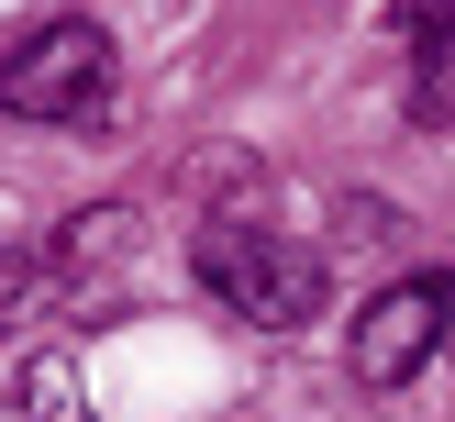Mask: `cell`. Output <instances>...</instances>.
<instances>
[{"mask_svg": "<svg viewBox=\"0 0 455 422\" xmlns=\"http://www.w3.org/2000/svg\"><path fill=\"white\" fill-rule=\"evenodd\" d=\"M189 278L212 289L234 322H256V333H300L311 311L333 300V267L311 256L300 234H278V222H256V211H222V222H200V244H189Z\"/></svg>", "mask_w": 455, "mask_h": 422, "instance_id": "1", "label": "cell"}, {"mask_svg": "<svg viewBox=\"0 0 455 422\" xmlns=\"http://www.w3.org/2000/svg\"><path fill=\"white\" fill-rule=\"evenodd\" d=\"M111 78L123 67H111L100 22H44V34H22L0 56V111H22V123H100Z\"/></svg>", "mask_w": 455, "mask_h": 422, "instance_id": "2", "label": "cell"}, {"mask_svg": "<svg viewBox=\"0 0 455 422\" xmlns=\"http://www.w3.org/2000/svg\"><path fill=\"white\" fill-rule=\"evenodd\" d=\"M444 322H455L444 267H411V278H389L367 311H355V345H345L355 389H411V378L444 355Z\"/></svg>", "mask_w": 455, "mask_h": 422, "instance_id": "3", "label": "cell"}, {"mask_svg": "<svg viewBox=\"0 0 455 422\" xmlns=\"http://www.w3.org/2000/svg\"><path fill=\"white\" fill-rule=\"evenodd\" d=\"M0 422H100L89 411V378H78V355H22L12 367V389H0Z\"/></svg>", "mask_w": 455, "mask_h": 422, "instance_id": "4", "label": "cell"}, {"mask_svg": "<svg viewBox=\"0 0 455 422\" xmlns=\"http://www.w3.org/2000/svg\"><path fill=\"white\" fill-rule=\"evenodd\" d=\"M389 34L411 44V67H422L411 100L444 111V100H455V0H389Z\"/></svg>", "mask_w": 455, "mask_h": 422, "instance_id": "5", "label": "cell"}, {"mask_svg": "<svg viewBox=\"0 0 455 422\" xmlns=\"http://www.w3.org/2000/svg\"><path fill=\"white\" fill-rule=\"evenodd\" d=\"M133 234H145V211H133V200H100V211H78V222L56 234V256L89 278V267H123V256H133Z\"/></svg>", "mask_w": 455, "mask_h": 422, "instance_id": "6", "label": "cell"}]
</instances>
